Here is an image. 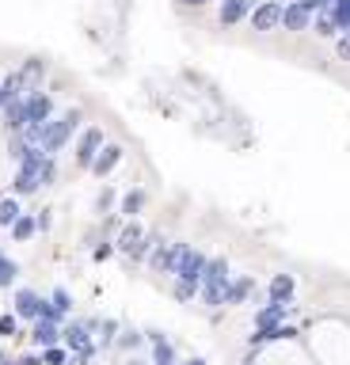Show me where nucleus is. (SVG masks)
<instances>
[{"instance_id":"5701e85b","label":"nucleus","mask_w":350,"mask_h":365,"mask_svg":"<svg viewBox=\"0 0 350 365\" xmlns=\"http://www.w3.org/2000/svg\"><path fill=\"white\" fill-rule=\"evenodd\" d=\"M16 278H19V263L8 259L4 251H0V290H12Z\"/></svg>"},{"instance_id":"cd10ccee","label":"nucleus","mask_w":350,"mask_h":365,"mask_svg":"<svg viewBox=\"0 0 350 365\" xmlns=\"http://www.w3.org/2000/svg\"><path fill=\"white\" fill-rule=\"evenodd\" d=\"M309 31H316L320 38H335V35H339V31H335V23L327 19V12H324V16H312V27H309Z\"/></svg>"},{"instance_id":"4be33fe9","label":"nucleus","mask_w":350,"mask_h":365,"mask_svg":"<svg viewBox=\"0 0 350 365\" xmlns=\"http://www.w3.org/2000/svg\"><path fill=\"white\" fill-rule=\"evenodd\" d=\"M35 217H31V213H19L16 221H12V240H19V243H27L31 236H35Z\"/></svg>"},{"instance_id":"9d476101","label":"nucleus","mask_w":350,"mask_h":365,"mask_svg":"<svg viewBox=\"0 0 350 365\" xmlns=\"http://www.w3.org/2000/svg\"><path fill=\"white\" fill-rule=\"evenodd\" d=\"M118 164H122V145H118V141H103V149L95 152V160H92V168H88V171L103 179V175H111Z\"/></svg>"},{"instance_id":"412c9836","label":"nucleus","mask_w":350,"mask_h":365,"mask_svg":"<svg viewBox=\"0 0 350 365\" xmlns=\"http://www.w3.org/2000/svg\"><path fill=\"white\" fill-rule=\"evenodd\" d=\"M0 115H4V129H8V134H23V99H12Z\"/></svg>"},{"instance_id":"20e7f679","label":"nucleus","mask_w":350,"mask_h":365,"mask_svg":"<svg viewBox=\"0 0 350 365\" xmlns=\"http://www.w3.org/2000/svg\"><path fill=\"white\" fill-rule=\"evenodd\" d=\"M53 118V95L35 88V92L23 95V129H38Z\"/></svg>"},{"instance_id":"bb28decb","label":"nucleus","mask_w":350,"mask_h":365,"mask_svg":"<svg viewBox=\"0 0 350 365\" xmlns=\"http://www.w3.org/2000/svg\"><path fill=\"white\" fill-rule=\"evenodd\" d=\"M38 361L42 365H69V350H65V347H46Z\"/></svg>"},{"instance_id":"f704fd0d","label":"nucleus","mask_w":350,"mask_h":365,"mask_svg":"<svg viewBox=\"0 0 350 365\" xmlns=\"http://www.w3.org/2000/svg\"><path fill=\"white\" fill-rule=\"evenodd\" d=\"M111 255H115V243H111V240H103L100 248H95V259H111Z\"/></svg>"},{"instance_id":"2f4dec72","label":"nucleus","mask_w":350,"mask_h":365,"mask_svg":"<svg viewBox=\"0 0 350 365\" xmlns=\"http://www.w3.org/2000/svg\"><path fill=\"white\" fill-rule=\"evenodd\" d=\"M111 206H115V191H111V186H103L100 198H95V209H100V213H111Z\"/></svg>"},{"instance_id":"a19ab883","label":"nucleus","mask_w":350,"mask_h":365,"mask_svg":"<svg viewBox=\"0 0 350 365\" xmlns=\"http://www.w3.org/2000/svg\"><path fill=\"white\" fill-rule=\"evenodd\" d=\"M8 107V99H4V92H0V110H4Z\"/></svg>"},{"instance_id":"b1692460","label":"nucleus","mask_w":350,"mask_h":365,"mask_svg":"<svg viewBox=\"0 0 350 365\" xmlns=\"http://www.w3.org/2000/svg\"><path fill=\"white\" fill-rule=\"evenodd\" d=\"M327 19L335 23V31H350V0H339L335 8H327Z\"/></svg>"},{"instance_id":"7ed1b4c3","label":"nucleus","mask_w":350,"mask_h":365,"mask_svg":"<svg viewBox=\"0 0 350 365\" xmlns=\"http://www.w3.org/2000/svg\"><path fill=\"white\" fill-rule=\"evenodd\" d=\"M42 160H46V152H42L38 145H27V152L19 157V171H16V179H12V194H35L38 191Z\"/></svg>"},{"instance_id":"e433bc0d","label":"nucleus","mask_w":350,"mask_h":365,"mask_svg":"<svg viewBox=\"0 0 350 365\" xmlns=\"http://www.w3.org/2000/svg\"><path fill=\"white\" fill-rule=\"evenodd\" d=\"M175 4H179V8H206L210 0H175Z\"/></svg>"},{"instance_id":"473e14b6","label":"nucleus","mask_w":350,"mask_h":365,"mask_svg":"<svg viewBox=\"0 0 350 365\" xmlns=\"http://www.w3.org/2000/svg\"><path fill=\"white\" fill-rule=\"evenodd\" d=\"M50 213H53V209H42V213L35 217V228H38V232H50V225H53V217H50Z\"/></svg>"},{"instance_id":"423d86ee","label":"nucleus","mask_w":350,"mask_h":365,"mask_svg":"<svg viewBox=\"0 0 350 365\" xmlns=\"http://www.w3.org/2000/svg\"><path fill=\"white\" fill-rule=\"evenodd\" d=\"M202 270H206V255H202V251H194V248H183V251H179V263H175V274H171V278H175V282H191V285H198Z\"/></svg>"},{"instance_id":"4468645a","label":"nucleus","mask_w":350,"mask_h":365,"mask_svg":"<svg viewBox=\"0 0 350 365\" xmlns=\"http://www.w3.org/2000/svg\"><path fill=\"white\" fill-rule=\"evenodd\" d=\"M31 342H35V347H58L61 342V324H53V319H35V324H31Z\"/></svg>"},{"instance_id":"f3484780","label":"nucleus","mask_w":350,"mask_h":365,"mask_svg":"<svg viewBox=\"0 0 350 365\" xmlns=\"http://www.w3.org/2000/svg\"><path fill=\"white\" fill-rule=\"evenodd\" d=\"M145 206H149V191H145V186H134V191L122 194V217L126 221H137L141 213H145Z\"/></svg>"},{"instance_id":"9b49d317","label":"nucleus","mask_w":350,"mask_h":365,"mask_svg":"<svg viewBox=\"0 0 350 365\" xmlns=\"http://www.w3.org/2000/svg\"><path fill=\"white\" fill-rule=\"evenodd\" d=\"M282 23V4L278 0H259L255 8H251V27L255 31H275Z\"/></svg>"},{"instance_id":"c85d7f7f","label":"nucleus","mask_w":350,"mask_h":365,"mask_svg":"<svg viewBox=\"0 0 350 365\" xmlns=\"http://www.w3.org/2000/svg\"><path fill=\"white\" fill-rule=\"evenodd\" d=\"M53 179H58V160L46 157V160H42V171H38V186H50Z\"/></svg>"},{"instance_id":"c9c22d12","label":"nucleus","mask_w":350,"mask_h":365,"mask_svg":"<svg viewBox=\"0 0 350 365\" xmlns=\"http://www.w3.org/2000/svg\"><path fill=\"white\" fill-rule=\"evenodd\" d=\"M301 8H309V12H324V0H297Z\"/></svg>"},{"instance_id":"6e6552de","label":"nucleus","mask_w":350,"mask_h":365,"mask_svg":"<svg viewBox=\"0 0 350 365\" xmlns=\"http://www.w3.org/2000/svg\"><path fill=\"white\" fill-rule=\"evenodd\" d=\"M103 149V129L100 126H88L80 137H76V164L80 168H92V160H95V152Z\"/></svg>"},{"instance_id":"4c0bfd02","label":"nucleus","mask_w":350,"mask_h":365,"mask_svg":"<svg viewBox=\"0 0 350 365\" xmlns=\"http://www.w3.org/2000/svg\"><path fill=\"white\" fill-rule=\"evenodd\" d=\"M175 365H210L206 358H191V361H175Z\"/></svg>"},{"instance_id":"a878e982","label":"nucleus","mask_w":350,"mask_h":365,"mask_svg":"<svg viewBox=\"0 0 350 365\" xmlns=\"http://www.w3.org/2000/svg\"><path fill=\"white\" fill-rule=\"evenodd\" d=\"M141 342H145V335H141L137 327H126L122 335H115V347H118V350H137Z\"/></svg>"},{"instance_id":"a211bd4d","label":"nucleus","mask_w":350,"mask_h":365,"mask_svg":"<svg viewBox=\"0 0 350 365\" xmlns=\"http://www.w3.org/2000/svg\"><path fill=\"white\" fill-rule=\"evenodd\" d=\"M251 293H255V278H251V274H240V278H233V282H228L225 305H244Z\"/></svg>"},{"instance_id":"39448f33","label":"nucleus","mask_w":350,"mask_h":365,"mask_svg":"<svg viewBox=\"0 0 350 365\" xmlns=\"http://www.w3.org/2000/svg\"><path fill=\"white\" fill-rule=\"evenodd\" d=\"M100 327V319H73V324H61V342H65V350H73V354H84V350H92L95 342H92V331Z\"/></svg>"},{"instance_id":"f257e3e1","label":"nucleus","mask_w":350,"mask_h":365,"mask_svg":"<svg viewBox=\"0 0 350 365\" xmlns=\"http://www.w3.org/2000/svg\"><path fill=\"white\" fill-rule=\"evenodd\" d=\"M80 122H84V110H80V107L65 110L61 118H50L46 126L38 129V149L46 152V157H53V152H61V149L73 141L76 129H80Z\"/></svg>"},{"instance_id":"aec40b11","label":"nucleus","mask_w":350,"mask_h":365,"mask_svg":"<svg viewBox=\"0 0 350 365\" xmlns=\"http://www.w3.org/2000/svg\"><path fill=\"white\" fill-rule=\"evenodd\" d=\"M282 316H286V305H275V301H267L255 312V331H267V327H278L282 324Z\"/></svg>"},{"instance_id":"f03ea898","label":"nucleus","mask_w":350,"mask_h":365,"mask_svg":"<svg viewBox=\"0 0 350 365\" xmlns=\"http://www.w3.org/2000/svg\"><path fill=\"white\" fill-rule=\"evenodd\" d=\"M228 282H233V274H228V259H225V255L206 259V270H202V278H198L202 305L221 308V305H225V293H228Z\"/></svg>"},{"instance_id":"c756f323","label":"nucleus","mask_w":350,"mask_h":365,"mask_svg":"<svg viewBox=\"0 0 350 365\" xmlns=\"http://www.w3.org/2000/svg\"><path fill=\"white\" fill-rule=\"evenodd\" d=\"M19 335V319L12 312H4L0 316V339H16Z\"/></svg>"},{"instance_id":"393cba45","label":"nucleus","mask_w":350,"mask_h":365,"mask_svg":"<svg viewBox=\"0 0 350 365\" xmlns=\"http://www.w3.org/2000/svg\"><path fill=\"white\" fill-rule=\"evenodd\" d=\"M23 213V209H19V202H16V194L12 198H0V228H12V221Z\"/></svg>"},{"instance_id":"1a4fd4ad","label":"nucleus","mask_w":350,"mask_h":365,"mask_svg":"<svg viewBox=\"0 0 350 365\" xmlns=\"http://www.w3.org/2000/svg\"><path fill=\"white\" fill-rule=\"evenodd\" d=\"M187 248V243H179V240H164L157 251L149 255V267L152 270H160V274H175V263H179V251Z\"/></svg>"},{"instance_id":"37998d69","label":"nucleus","mask_w":350,"mask_h":365,"mask_svg":"<svg viewBox=\"0 0 350 365\" xmlns=\"http://www.w3.org/2000/svg\"><path fill=\"white\" fill-rule=\"evenodd\" d=\"M248 365H251V361H248Z\"/></svg>"},{"instance_id":"f8f14e48","label":"nucleus","mask_w":350,"mask_h":365,"mask_svg":"<svg viewBox=\"0 0 350 365\" xmlns=\"http://www.w3.org/2000/svg\"><path fill=\"white\" fill-rule=\"evenodd\" d=\"M248 16H251V0H221V8H217V23L221 27H236Z\"/></svg>"},{"instance_id":"79ce46f5","label":"nucleus","mask_w":350,"mask_h":365,"mask_svg":"<svg viewBox=\"0 0 350 365\" xmlns=\"http://www.w3.org/2000/svg\"><path fill=\"white\" fill-rule=\"evenodd\" d=\"M0 365H19V361H0Z\"/></svg>"},{"instance_id":"ddd939ff","label":"nucleus","mask_w":350,"mask_h":365,"mask_svg":"<svg viewBox=\"0 0 350 365\" xmlns=\"http://www.w3.org/2000/svg\"><path fill=\"white\" fill-rule=\"evenodd\" d=\"M278 27H286V31H309L312 27V12H309V8H301L297 0H290V4H282V23Z\"/></svg>"},{"instance_id":"72a5a7b5","label":"nucleus","mask_w":350,"mask_h":365,"mask_svg":"<svg viewBox=\"0 0 350 365\" xmlns=\"http://www.w3.org/2000/svg\"><path fill=\"white\" fill-rule=\"evenodd\" d=\"M335 53H339V61H350V35H343L335 42Z\"/></svg>"},{"instance_id":"ea45409f","label":"nucleus","mask_w":350,"mask_h":365,"mask_svg":"<svg viewBox=\"0 0 350 365\" xmlns=\"http://www.w3.org/2000/svg\"><path fill=\"white\" fill-rule=\"evenodd\" d=\"M339 4V0H324V12H327V8H335Z\"/></svg>"},{"instance_id":"58836bf2","label":"nucleus","mask_w":350,"mask_h":365,"mask_svg":"<svg viewBox=\"0 0 350 365\" xmlns=\"http://www.w3.org/2000/svg\"><path fill=\"white\" fill-rule=\"evenodd\" d=\"M126 365H149V361H141V358H129Z\"/></svg>"},{"instance_id":"0eeeda50","label":"nucleus","mask_w":350,"mask_h":365,"mask_svg":"<svg viewBox=\"0 0 350 365\" xmlns=\"http://www.w3.org/2000/svg\"><path fill=\"white\" fill-rule=\"evenodd\" d=\"M42 308H46V297L35 293V290H19L16 293V301H12V316L16 319H42Z\"/></svg>"},{"instance_id":"6ab92c4d","label":"nucleus","mask_w":350,"mask_h":365,"mask_svg":"<svg viewBox=\"0 0 350 365\" xmlns=\"http://www.w3.org/2000/svg\"><path fill=\"white\" fill-rule=\"evenodd\" d=\"M141 236H145V228H141L137 221H126V225H118V236H115L111 243H115V251H126V255H129Z\"/></svg>"},{"instance_id":"2eb2a0df","label":"nucleus","mask_w":350,"mask_h":365,"mask_svg":"<svg viewBox=\"0 0 350 365\" xmlns=\"http://www.w3.org/2000/svg\"><path fill=\"white\" fill-rule=\"evenodd\" d=\"M145 339H149V347H152L149 365H175V347L164 339V331H149Z\"/></svg>"},{"instance_id":"7c9ffc66","label":"nucleus","mask_w":350,"mask_h":365,"mask_svg":"<svg viewBox=\"0 0 350 365\" xmlns=\"http://www.w3.org/2000/svg\"><path fill=\"white\" fill-rule=\"evenodd\" d=\"M171 293H175V301H191V297H198V285H191V282H175V285H171Z\"/></svg>"},{"instance_id":"dca6fc26","label":"nucleus","mask_w":350,"mask_h":365,"mask_svg":"<svg viewBox=\"0 0 350 365\" xmlns=\"http://www.w3.org/2000/svg\"><path fill=\"white\" fill-rule=\"evenodd\" d=\"M293 293H297L293 274H275V278H270V285H267V301H275V305H290Z\"/></svg>"}]
</instances>
